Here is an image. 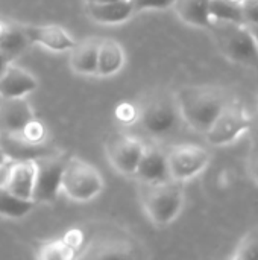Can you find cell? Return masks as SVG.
Here are the masks:
<instances>
[{
	"label": "cell",
	"mask_w": 258,
	"mask_h": 260,
	"mask_svg": "<svg viewBox=\"0 0 258 260\" xmlns=\"http://www.w3.org/2000/svg\"><path fill=\"white\" fill-rule=\"evenodd\" d=\"M173 94L181 120L201 134L207 133L228 104L225 93L211 85H187Z\"/></svg>",
	"instance_id": "cell-1"
},
{
	"label": "cell",
	"mask_w": 258,
	"mask_h": 260,
	"mask_svg": "<svg viewBox=\"0 0 258 260\" xmlns=\"http://www.w3.org/2000/svg\"><path fill=\"white\" fill-rule=\"evenodd\" d=\"M140 184V203L148 219L158 229L170 225L186 206L182 183L166 180L161 183Z\"/></svg>",
	"instance_id": "cell-2"
},
{
	"label": "cell",
	"mask_w": 258,
	"mask_h": 260,
	"mask_svg": "<svg viewBox=\"0 0 258 260\" xmlns=\"http://www.w3.org/2000/svg\"><path fill=\"white\" fill-rule=\"evenodd\" d=\"M219 52L233 64L258 69V50L245 23L214 21L208 27Z\"/></svg>",
	"instance_id": "cell-3"
},
{
	"label": "cell",
	"mask_w": 258,
	"mask_h": 260,
	"mask_svg": "<svg viewBox=\"0 0 258 260\" xmlns=\"http://www.w3.org/2000/svg\"><path fill=\"white\" fill-rule=\"evenodd\" d=\"M105 187L100 171L79 157L65 160L61 177V193L75 203H90L97 198Z\"/></svg>",
	"instance_id": "cell-4"
},
{
	"label": "cell",
	"mask_w": 258,
	"mask_h": 260,
	"mask_svg": "<svg viewBox=\"0 0 258 260\" xmlns=\"http://www.w3.org/2000/svg\"><path fill=\"white\" fill-rule=\"evenodd\" d=\"M254 117L239 102H228L211 126L207 129L205 140L216 148L230 146L249 133Z\"/></svg>",
	"instance_id": "cell-5"
},
{
	"label": "cell",
	"mask_w": 258,
	"mask_h": 260,
	"mask_svg": "<svg viewBox=\"0 0 258 260\" xmlns=\"http://www.w3.org/2000/svg\"><path fill=\"white\" fill-rule=\"evenodd\" d=\"M179 113L175 101V94L169 93H155L149 96L138 111V122L141 128L155 137L166 136L172 133L178 122Z\"/></svg>",
	"instance_id": "cell-6"
},
{
	"label": "cell",
	"mask_w": 258,
	"mask_h": 260,
	"mask_svg": "<svg viewBox=\"0 0 258 260\" xmlns=\"http://www.w3.org/2000/svg\"><path fill=\"white\" fill-rule=\"evenodd\" d=\"M166 154L170 180L182 184L202 175L211 161L208 149L196 143L175 145Z\"/></svg>",
	"instance_id": "cell-7"
},
{
	"label": "cell",
	"mask_w": 258,
	"mask_h": 260,
	"mask_svg": "<svg viewBox=\"0 0 258 260\" xmlns=\"http://www.w3.org/2000/svg\"><path fill=\"white\" fill-rule=\"evenodd\" d=\"M65 160L61 154H43L35 158L36 175L33 187V203H53L61 195V177Z\"/></svg>",
	"instance_id": "cell-8"
},
{
	"label": "cell",
	"mask_w": 258,
	"mask_h": 260,
	"mask_svg": "<svg viewBox=\"0 0 258 260\" xmlns=\"http://www.w3.org/2000/svg\"><path fill=\"white\" fill-rule=\"evenodd\" d=\"M144 142L134 136L119 134L111 137L106 142L105 154L108 158V163L125 177H134L135 169L138 166V161L141 158Z\"/></svg>",
	"instance_id": "cell-9"
},
{
	"label": "cell",
	"mask_w": 258,
	"mask_h": 260,
	"mask_svg": "<svg viewBox=\"0 0 258 260\" xmlns=\"http://www.w3.org/2000/svg\"><path fill=\"white\" fill-rule=\"evenodd\" d=\"M23 32L29 44L40 46L53 53L68 52L76 40L59 24H23Z\"/></svg>",
	"instance_id": "cell-10"
},
{
	"label": "cell",
	"mask_w": 258,
	"mask_h": 260,
	"mask_svg": "<svg viewBox=\"0 0 258 260\" xmlns=\"http://www.w3.org/2000/svg\"><path fill=\"white\" fill-rule=\"evenodd\" d=\"M36 116L26 98L0 99V134L21 133Z\"/></svg>",
	"instance_id": "cell-11"
},
{
	"label": "cell",
	"mask_w": 258,
	"mask_h": 260,
	"mask_svg": "<svg viewBox=\"0 0 258 260\" xmlns=\"http://www.w3.org/2000/svg\"><path fill=\"white\" fill-rule=\"evenodd\" d=\"M134 177L140 183L152 184L170 180L167 168V154L155 145H144L141 158L135 169Z\"/></svg>",
	"instance_id": "cell-12"
},
{
	"label": "cell",
	"mask_w": 258,
	"mask_h": 260,
	"mask_svg": "<svg viewBox=\"0 0 258 260\" xmlns=\"http://www.w3.org/2000/svg\"><path fill=\"white\" fill-rule=\"evenodd\" d=\"M38 88L36 78L26 69L14 64L6 67L0 76V99L2 98H27Z\"/></svg>",
	"instance_id": "cell-13"
},
{
	"label": "cell",
	"mask_w": 258,
	"mask_h": 260,
	"mask_svg": "<svg viewBox=\"0 0 258 260\" xmlns=\"http://www.w3.org/2000/svg\"><path fill=\"white\" fill-rule=\"evenodd\" d=\"M85 11L93 21L106 26L122 24L135 15L131 0H119V2H106V3L85 2Z\"/></svg>",
	"instance_id": "cell-14"
},
{
	"label": "cell",
	"mask_w": 258,
	"mask_h": 260,
	"mask_svg": "<svg viewBox=\"0 0 258 260\" xmlns=\"http://www.w3.org/2000/svg\"><path fill=\"white\" fill-rule=\"evenodd\" d=\"M126 64V52L123 46L114 38H99L97 47V78H111L122 72Z\"/></svg>",
	"instance_id": "cell-15"
},
{
	"label": "cell",
	"mask_w": 258,
	"mask_h": 260,
	"mask_svg": "<svg viewBox=\"0 0 258 260\" xmlns=\"http://www.w3.org/2000/svg\"><path fill=\"white\" fill-rule=\"evenodd\" d=\"M97 47L99 38L88 37L76 41L68 50V66L73 73L79 76H94L97 64Z\"/></svg>",
	"instance_id": "cell-16"
},
{
	"label": "cell",
	"mask_w": 258,
	"mask_h": 260,
	"mask_svg": "<svg viewBox=\"0 0 258 260\" xmlns=\"http://www.w3.org/2000/svg\"><path fill=\"white\" fill-rule=\"evenodd\" d=\"M35 175H36L35 158L15 160L6 189L21 200L33 201Z\"/></svg>",
	"instance_id": "cell-17"
},
{
	"label": "cell",
	"mask_w": 258,
	"mask_h": 260,
	"mask_svg": "<svg viewBox=\"0 0 258 260\" xmlns=\"http://www.w3.org/2000/svg\"><path fill=\"white\" fill-rule=\"evenodd\" d=\"M172 9L182 23L192 27L208 29L211 26L210 0H173Z\"/></svg>",
	"instance_id": "cell-18"
},
{
	"label": "cell",
	"mask_w": 258,
	"mask_h": 260,
	"mask_svg": "<svg viewBox=\"0 0 258 260\" xmlns=\"http://www.w3.org/2000/svg\"><path fill=\"white\" fill-rule=\"evenodd\" d=\"M27 46L29 41L21 26H14L0 20V50L5 55H8L14 61L20 53H23Z\"/></svg>",
	"instance_id": "cell-19"
},
{
	"label": "cell",
	"mask_w": 258,
	"mask_h": 260,
	"mask_svg": "<svg viewBox=\"0 0 258 260\" xmlns=\"http://www.w3.org/2000/svg\"><path fill=\"white\" fill-rule=\"evenodd\" d=\"M36 204L33 201L21 200L11 193L6 187H0V216L8 219H20L32 212Z\"/></svg>",
	"instance_id": "cell-20"
},
{
	"label": "cell",
	"mask_w": 258,
	"mask_h": 260,
	"mask_svg": "<svg viewBox=\"0 0 258 260\" xmlns=\"http://www.w3.org/2000/svg\"><path fill=\"white\" fill-rule=\"evenodd\" d=\"M76 248L65 236L41 245L36 251V257L41 260H70L76 257Z\"/></svg>",
	"instance_id": "cell-21"
},
{
	"label": "cell",
	"mask_w": 258,
	"mask_h": 260,
	"mask_svg": "<svg viewBox=\"0 0 258 260\" xmlns=\"http://www.w3.org/2000/svg\"><path fill=\"white\" fill-rule=\"evenodd\" d=\"M210 18L214 21H239L243 23L239 5L231 0H210Z\"/></svg>",
	"instance_id": "cell-22"
},
{
	"label": "cell",
	"mask_w": 258,
	"mask_h": 260,
	"mask_svg": "<svg viewBox=\"0 0 258 260\" xmlns=\"http://www.w3.org/2000/svg\"><path fill=\"white\" fill-rule=\"evenodd\" d=\"M233 260H258V227L248 230L236 244Z\"/></svg>",
	"instance_id": "cell-23"
},
{
	"label": "cell",
	"mask_w": 258,
	"mask_h": 260,
	"mask_svg": "<svg viewBox=\"0 0 258 260\" xmlns=\"http://www.w3.org/2000/svg\"><path fill=\"white\" fill-rule=\"evenodd\" d=\"M135 14L144 11H164L172 9L173 0H131Z\"/></svg>",
	"instance_id": "cell-24"
},
{
	"label": "cell",
	"mask_w": 258,
	"mask_h": 260,
	"mask_svg": "<svg viewBox=\"0 0 258 260\" xmlns=\"http://www.w3.org/2000/svg\"><path fill=\"white\" fill-rule=\"evenodd\" d=\"M239 5L245 24L258 23V0H231Z\"/></svg>",
	"instance_id": "cell-25"
},
{
	"label": "cell",
	"mask_w": 258,
	"mask_h": 260,
	"mask_svg": "<svg viewBox=\"0 0 258 260\" xmlns=\"http://www.w3.org/2000/svg\"><path fill=\"white\" fill-rule=\"evenodd\" d=\"M14 161L15 160H12V158H6L5 161L0 163V187H6L8 186Z\"/></svg>",
	"instance_id": "cell-26"
},
{
	"label": "cell",
	"mask_w": 258,
	"mask_h": 260,
	"mask_svg": "<svg viewBox=\"0 0 258 260\" xmlns=\"http://www.w3.org/2000/svg\"><path fill=\"white\" fill-rule=\"evenodd\" d=\"M249 177L252 183L258 186V151H252V157L249 161Z\"/></svg>",
	"instance_id": "cell-27"
},
{
	"label": "cell",
	"mask_w": 258,
	"mask_h": 260,
	"mask_svg": "<svg viewBox=\"0 0 258 260\" xmlns=\"http://www.w3.org/2000/svg\"><path fill=\"white\" fill-rule=\"evenodd\" d=\"M251 134V145H252V151H258V119L252 120V126L249 129Z\"/></svg>",
	"instance_id": "cell-28"
},
{
	"label": "cell",
	"mask_w": 258,
	"mask_h": 260,
	"mask_svg": "<svg viewBox=\"0 0 258 260\" xmlns=\"http://www.w3.org/2000/svg\"><path fill=\"white\" fill-rule=\"evenodd\" d=\"M11 62H12V59L0 50V76H2V73L6 70V67H8Z\"/></svg>",
	"instance_id": "cell-29"
},
{
	"label": "cell",
	"mask_w": 258,
	"mask_h": 260,
	"mask_svg": "<svg viewBox=\"0 0 258 260\" xmlns=\"http://www.w3.org/2000/svg\"><path fill=\"white\" fill-rule=\"evenodd\" d=\"M246 27H248V30H249V34H251V37H252V40L255 43V47H257L258 50V23H255V24H246Z\"/></svg>",
	"instance_id": "cell-30"
},
{
	"label": "cell",
	"mask_w": 258,
	"mask_h": 260,
	"mask_svg": "<svg viewBox=\"0 0 258 260\" xmlns=\"http://www.w3.org/2000/svg\"><path fill=\"white\" fill-rule=\"evenodd\" d=\"M6 158H9V157H8V154L3 151V148L0 146V163H2V161H5Z\"/></svg>",
	"instance_id": "cell-31"
},
{
	"label": "cell",
	"mask_w": 258,
	"mask_h": 260,
	"mask_svg": "<svg viewBox=\"0 0 258 260\" xmlns=\"http://www.w3.org/2000/svg\"><path fill=\"white\" fill-rule=\"evenodd\" d=\"M90 3H106V2H119V0H85Z\"/></svg>",
	"instance_id": "cell-32"
}]
</instances>
